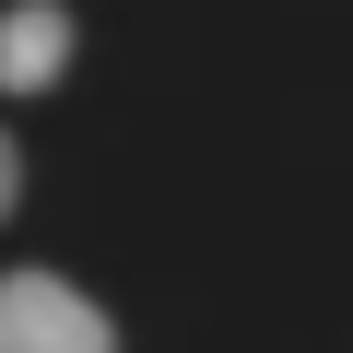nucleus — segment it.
<instances>
[{
	"mask_svg": "<svg viewBox=\"0 0 353 353\" xmlns=\"http://www.w3.org/2000/svg\"><path fill=\"white\" fill-rule=\"evenodd\" d=\"M0 353H118V318L59 271H0Z\"/></svg>",
	"mask_w": 353,
	"mask_h": 353,
	"instance_id": "1",
	"label": "nucleus"
},
{
	"mask_svg": "<svg viewBox=\"0 0 353 353\" xmlns=\"http://www.w3.org/2000/svg\"><path fill=\"white\" fill-rule=\"evenodd\" d=\"M71 71V12L59 0H12L0 12V94H48Z\"/></svg>",
	"mask_w": 353,
	"mask_h": 353,
	"instance_id": "2",
	"label": "nucleus"
},
{
	"mask_svg": "<svg viewBox=\"0 0 353 353\" xmlns=\"http://www.w3.org/2000/svg\"><path fill=\"white\" fill-rule=\"evenodd\" d=\"M12 201H24V153H12V130H0V224H12Z\"/></svg>",
	"mask_w": 353,
	"mask_h": 353,
	"instance_id": "3",
	"label": "nucleus"
}]
</instances>
